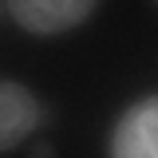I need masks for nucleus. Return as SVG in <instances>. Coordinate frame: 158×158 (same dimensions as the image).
Listing matches in <instances>:
<instances>
[{"label": "nucleus", "mask_w": 158, "mask_h": 158, "mask_svg": "<svg viewBox=\"0 0 158 158\" xmlns=\"http://www.w3.org/2000/svg\"><path fill=\"white\" fill-rule=\"evenodd\" d=\"M107 158H158V91L118 111L107 135Z\"/></svg>", "instance_id": "nucleus-1"}, {"label": "nucleus", "mask_w": 158, "mask_h": 158, "mask_svg": "<svg viewBox=\"0 0 158 158\" xmlns=\"http://www.w3.org/2000/svg\"><path fill=\"white\" fill-rule=\"evenodd\" d=\"M95 0H12L8 12L28 36H63L95 16Z\"/></svg>", "instance_id": "nucleus-2"}, {"label": "nucleus", "mask_w": 158, "mask_h": 158, "mask_svg": "<svg viewBox=\"0 0 158 158\" xmlns=\"http://www.w3.org/2000/svg\"><path fill=\"white\" fill-rule=\"evenodd\" d=\"M44 123V103L32 87L16 79H0V150H16Z\"/></svg>", "instance_id": "nucleus-3"}, {"label": "nucleus", "mask_w": 158, "mask_h": 158, "mask_svg": "<svg viewBox=\"0 0 158 158\" xmlns=\"http://www.w3.org/2000/svg\"><path fill=\"white\" fill-rule=\"evenodd\" d=\"M28 158H56V146H52V142H36Z\"/></svg>", "instance_id": "nucleus-4"}]
</instances>
